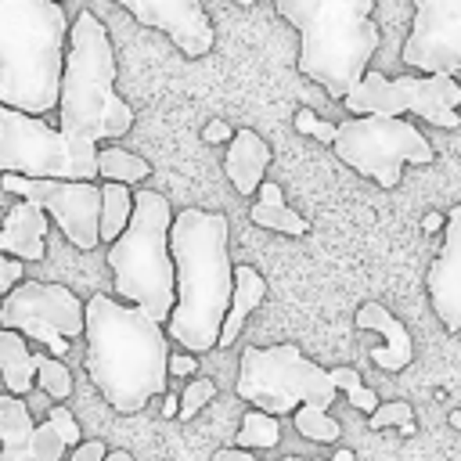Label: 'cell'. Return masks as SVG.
<instances>
[{
  "instance_id": "cell-1",
  "label": "cell",
  "mask_w": 461,
  "mask_h": 461,
  "mask_svg": "<svg viewBox=\"0 0 461 461\" xmlns=\"http://www.w3.org/2000/svg\"><path fill=\"white\" fill-rule=\"evenodd\" d=\"M230 223L223 212L180 209L169 223V256L176 281V306L166 321V339L184 353L216 349L220 324L234 292V263L227 252Z\"/></svg>"
},
{
  "instance_id": "cell-2",
  "label": "cell",
  "mask_w": 461,
  "mask_h": 461,
  "mask_svg": "<svg viewBox=\"0 0 461 461\" xmlns=\"http://www.w3.org/2000/svg\"><path fill=\"white\" fill-rule=\"evenodd\" d=\"M83 335L86 375L119 414H133L151 396H166L169 339L144 310L97 292L83 303Z\"/></svg>"
},
{
  "instance_id": "cell-3",
  "label": "cell",
  "mask_w": 461,
  "mask_h": 461,
  "mask_svg": "<svg viewBox=\"0 0 461 461\" xmlns=\"http://www.w3.org/2000/svg\"><path fill=\"white\" fill-rule=\"evenodd\" d=\"M68 11L58 0H0V104L22 115L58 108Z\"/></svg>"
},
{
  "instance_id": "cell-4",
  "label": "cell",
  "mask_w": 461,
  "mask_h": 461,
  "mask_svg": "<svg viewBox=\"0 0 461 461\" xmlns=\"http://www.w3.org/2000/svg\"><path fill=\"white\" fill-rule=\"evenodd\" d=\"M115 50L101 18L83 7L68 25L61 90H58V133L72 140H115L133 126V108L115 90Z\"/></svg>"
},
{
  "instance_id": "cell-5",
  "label": "cell",
  "mask_w": 461,
  "mask_h": 461,
  "mask_svg": "<svg viewBox=\"0 0 461 461\" xmlns=\"http://www.w3.org/2000/svg\"><path fill=\"white\" fill-rule=\"evenodd\" d=\"M375 0H277V14L299 29V72L342 101L367 72L382 36Z\"/></svg>"
},
{
  "instance_id": "cell-6",
  "label": "cell",
  "mask_w": 461,
  "mask_h": 461,
  "mask_svg": "<svg viewBox=\"0 0 461 461\" xmlns=\"http://www.w3.org/2000/svg\"><path fill=\"white\" fill-rule=\"evenodd\" d=\"M169 223H173L169 202L158 191H137L126 230L104 252L112 277H115L112 288L126 299V306L144 310L162 328L176 306Z\"/></svg>"
},
{
  "instance_id": "cell-7",
  "label": "cell",
  "mask_w": 461,
  "mask_h": 461,
  "mask_svg": "<svg viewBox=\"0 0 461 461\" xmlns=\"http://www.w3.org/2000/svg\"><path fill=\"white\" fill-rule=\"evenodd\" d=\"M234 393L245 403H256V411L281 418V414H295L303 403L328 411V403L335 400V382L321 364L303 357V349L292 342L245 346L238 360Z\"/></svg>"
},
{
  "instance_id": "cell-8",
  "label": "cell",
  "mask_w": 461,
  "mask_h": 461,
  "mask_svg": "<svg viewBox=\"0 0 461 461\" xmlns=\"http://www.w3.org/2000/svg\"><path fill=\"white\" fill-rule=\"evenodd\" d=\"M29 180H72L94 184L97 176V144L72 140L47 126L43 119L11 112L0 104V176Z\"/></svg>"
},
{
  "instance_id": "cell-9",
  "label": "cell",
  "mask_w": 461,
  "mask_h": 461,
  "mask_svg": "<svg viewBox=\"0 0 461 461\" xmlns=\"http://www.w3.org/2000/svg\"><path fill=\"white\" fill-rule=\"evenodd\" d=\"M335 155L353 166L357 173L371 176L378 187H396L403 176V166H432L436 148L429 137L407 122V119H378V115H360L346 119L335 126Z\"/></svg>"
},
{
  "instance_id": "cell-10",
  "label": "cell",
  "mask_w": 461,
  "mask_h": 461,
  "mask_svg": "<svg viewBox=\"0 0 461 461\" xmlns=\"http://www.w3.org/2000/svg\"><path fill=\"white\" fill-rule=\"evenodd\" d=\"M342 104L353 115L400 119L403 112H414L439 130L461 126V115H457L461 83L447 79V76H396V79H389L385 72L367 68L364 79L342 97Z\"/></svg>"
},
{
  "instance_id": "cell-11",
  "label": "cell",
  "mask_w": 461,
  "mask_h": 461,
  "mask_svg": "<svg viewBox=\"0 0 461 461\" xmlns=\"http://www.w3.org/2000/svg\"><path fill=\"white\" fill-rule=\"evenodd\" d=\"M0 328L18 331L47 346V357L61 360L72 349V339L83 335V303L72 288L54 281H18L0 299Z\"/></svg>"
},
{
  "instance_id": "cell-12",
  "label": "cell",
  "mask_w": 461,
  "mask_h": 461,
  "mask_svg": "<svg viewBox=\"0 0 461 461\" xmlns=\"http://www.w3.org/2000/svg\"><path fill=\"white\" fill-rule=\"evenodd\" d=\"M0 187L18 194L22 202L36 205L40 212H50L61 227V234L90 252L97 249V223H101V187L97 184H72V180H29L4 173Z\"/></svg>"
},
{
  "instance_id": "cell-13",
  "label": "cell",
  "mask_w": 461,
  "mask_h": 461,
  "mask_svg": "<svg viewBox=\"0 0 461 461\" xmlns=\"http://www.w3.org/2000/svg\"><path fill=\"white\" fill-rule=\"evenodd\" d=\"M400 61L421 76H461V0H418Z\"/></svg>"
},
{
  "instance_id": "cell-14",
  "label": "cell",
  "mask_w": 461,
  "mask_h": 461,
  "mask_svg": "<svg viewBox=\"0 0 461 461\" xmlns=\"http://www.w3.org/2000/svg\"><path fill=\"white\" fill-rule=\"evenodd\" d=\"M144 29H162L187 58H205L212 50V22L202 0H119Z\"/></svg>"
},
{
  "instance_id": "cell-15",
  "label": "cell",
  "mask_w": 461,
  "mask_h": 461,
  "mask_svg": "<svg viewBox=\"0 0 461 461\" xmlns=\"http://www.w3.org/2000/svg\"><path fill=\"white\" fill-rule=\"evenodd\" d=\"M429 303L447 331H461V205L443 216V249L425 274Z\"/></svg>"
},
{
  "instance_id": "cell-16",
  "label": "cell",
  "mask_w": 461,
  "mask_h": 461,
  "mask_svg": "<svg viewBox=\"0 0 461 461\" xmlns=\"http://www.w3.org/2000/svg\"><path fill=\"white\" fill-rule=\"evenodd\" d=\"M357 328L385 335V346H375L371 349V364H378L382 371H403L414 360V342H411L407 324L400 317H393L382 303H375V299L364 303L357 310Z\"/></svg>"
},
{
  "instance_id": "cell-17",
  "label": "cell",
  "mask_w": 461,
  "mask_h": 461,
  "mask_svg": "<svg viewBox=\"0 0 461 461\" xmlns=\"http://www.w3.org/2000/svg\"><path fill=\"white\" fill-rule=\"evenodd\" d=\"M0 252H7L11 259H32L43 263L47 256V216L29 205V202H14L0 223Z\"/></svg>"
},
{
  "instance_id": "cell-18",
  "label": "cell",
  "mask_w": 461,
  "mask_h": 461,
  "mask_svg": "<svg viewBox=\"0 0 461 461\" xmlns=\"http://www.w3.org/2000/svg\"><path fill=\"white\" fill-rule=\"evenodd\" d=\"M267 166H270V144L256 133V130H234V137H230V144H227V158H223V169H227V176H230V184L238 187V194H256L259 191V184L267 180L263 173H267Z\"/></svg>"
},
{
  "instance_id": "cell-19",
  "label": "cell",
  "mask_w": 461,
  "mask_h": 461,
  "mask_svg": "<svg viewBox=\"0 0 461 461\" xmlns=\"http://www.w3.org/2000/svg\"><path fill=\"white\" fill-rule=\"evenodd\" d=\"M263 299H267V281H263V274H259L256 267H249V263H238V267H234L230 306H227V317H223V324H220V339H216L220 349L234 346V339H238L241 328H245V317H249Z\"/></svg>"
},
{
  "instance_id": "cell-20",
  "label": "cell",
  "mask_w": 461,
  "mask_h": 461,
  "mask_svg": "<svg viewBox=\"0 0 461 461\" xmlns=\"http://www.w3.org/2000/svg\"><path fill=\"white\" fill-rule=\"evenodd\" d=\"M32 429L29 403L0 393V461H32Z\"/></svg>"
},
{
  "instance_id": "cell-21",
  "label": "cell",
  "mask_w": 461,
  "mask_h": 461,
  "mask_svg": "<svg viewBox=\"0 0 461 461\" xmlns=\"http://www.w3.org/2000/svg\"><path fill=\"white\" fill-rule=\"evenodd\" d=\"M256 198L259 202H252V209H249V220L256 227L277 230V234H292V238H303L310 230V220L285 202V194H281V187L274 180H263L259 191H256Z\"/></svg>"
},
{
  "instance_id": "cell-22",
  "label": "cell",
  "mask_w": 461,
  "mask_h": 461,
  "mask_svg": "<svg viewBox=\"0 0 461 461\" xmlns=\"http://www.w3.org/2000/svg\"><path fill=\"white\" fill-rule=\"evenodd\" d=\"M68 447H79V421L65 403H54L32 429V461H65Z\"/></svg>"
},
{
  "instance_id": "cell-23",
  "label": "cell",
  "mask_w": 461,
  "mask_h": 461,
  "mask_svg": "<svg viewBox=\"0 0 461 461\" xmlns=\"http://www.w3.org/2000/svg\"><path fill=\"white\" fill-rule=\"evenodd\" d=\"M0 378H4L7 393L18 400H25L36 385V364H32L25 339L18 331H4V328H0Z\"/></svg>"
},
{
  "instance_id": "cell-24",
  "label": "cell",
  "mask_w": 461,
  "mask_h": 461,
  "mask_svg": "<svg viewBox=\"0 0 461 461\" xmlns=\"http://www.w3.org/2000/svg\"><path fill=\"white\" fill-rule=\"evenodd\" d=\"M97 176L104 184L130 187V184L148 180L151 176V166H148V158H140V155H133V151H126L119 144H108V148H97Z\"/></svg>"
},
{
  "instance_id": "cell-25",
  "label": "cell",
  "mask_w": 461,
  "mask_h": 461,
  "mask_svg": "<svg viewBox=\"0 0 461 461\" xmlns=\"http://www.w3.org/2000/svg\"><path fill=\"white\" fill-rule=\"evenodd\" d=\"M133 212V194L122 184H101V223H97V241H115Z\"/></svg>"
},
{
  "instance_id": "cell-26",
  "label": "cell",
  "mask_w": 461,
  "mask_h": 461,
  "mask_svg": "<svg viewBox=\"0 0 461 461\" xmlns=\"http://www.w3.org/2000/svg\"><path fill=\"white\" fill-rule=\"evenodd\" d=\"M277 439H281V425H277V418H270V414H263V411H249L245 414V421H241V429H238V450H270V447H277Z\"/></svg>"
},
{
  "instance_id": "cell-27",
  "label": "cell",
  "mask_w": 461,
  "mask_h": 461,
  "mask_svg": "<svg viewBox=\"0 0 461 461\" xmlns=\"http://www.w3.org/2000/svg\"><path fill=\"white\" fill-rule=\"evenodd\" d=\"M32 364H36V385L50 396V400H68L72 396V371L61 364V360H54V357H47V353H32Z\"/></svg>"
},
{
  "instance_id": "cell-28",
  "label": "cell",
  "mask_w": 461,
  "mask_h": 461,
  "mask_svg": "<svg viewBox=\"0 0 461 461\" xmlns=\"http://www.w3.org/2000/svg\"><path fill=\"white\" fill-rule=\"evenodd\" d=\"M292 421H295V432L306 436V439H313V443H335L339 432H342L339 421H335L328 411L310 407V403H303V407L292 414Z\"/></svg>"
},
{
  "instance_id": "cell-29",
  "label": "cell",
  "mask_w": 461,
  "mask_h": 461,
  "mask_svg": "<svg viewBox=\"0 0 461 461\" xmlns=\"http://www.w3.org/2000/svg\"><path fill=\"white\" fill-rule=\"evenodd\" d=\"M328 375H331L335 389H342V393H346V403H349V407L364 411L367 418L378 411V403H382V400H378V396L360 382V371H353V367H331Z\"/></svg>"
},
{
  "instance_id": "cell-30",
  "label": "cell",
  "mask_w": 461,
  "mask_h": 461,
  "mask_svg": "<svg viewBox=\"0 0 461 461\" xmlns=\"http://www.w3.org/2000/svg\"><path fill=\"white\" fill-rule=\"evenodd\" d=\"M396 425L403 436H414L418 425H414V411L407 400H389V403H378V411L367 418V429H389Z\"/></svg>"
},
{
  "instance_id": "cell-31",
  "label": "cell",
  "mask_w": 461,
  "mask_h": 461,
  "mask_svg": "<svg viewBox=\"0 0 461 461\" xmlns=\"http://www.w3.org/2000/svg\"><path fill=\"white\" fill-rule=\"evenodd\" d=\"M212 396H216V385H212L209 378H194V382H187V389L180 393V411H176V418H180V421L194 418Z\"/></svg>"
},
{
  "instance_id": "cell-32",
  "label": "cell",
  "mask_w": 461,
  "mask_h": 461,
  "mask_svg": "<svg viewBox=\"0 0 461 461\" xmlns=\"http://www.w3.org/2000/svg\"><path fill=\"white\" fill-rule=\"evenodd\" d=\"M295 130L306 133V137H317L321 144H335V122L317 119L310 108H299V112H295Z\"/></svg>"
},
{
  "instance_id": "cell-33",
  "label": "cell",
  "mask_w": 461,
  "mask_h": 461,
  "mask_svg": "<svg viewBox=\"0 0 461 461\" xmlns=\"http://www.w3.org/2000/svg\"><path fill=\"white\" fill-rule=\"evenodd\" d=\"M18 281H22V263H18V259H4V256H0V299H4Z\"/></svg>"
},
{
  "instance_id": "cell-34",
  "label": "cell",
  "mask_w": 461,
  "mask_h": 461,
  "mask_svg": "<svg viewBox=\"0 0 461 461\" xmlns=\"http://www.w3.org/2000/svg\"><path fill=\"white\" fill-rule=\"evenodd\" d=\"M104 454H108V447L101 439H86V443L72 447V461H104Z\"/></svg>"
},
{
  "instance_id": "cell-35",
  "label": "cell",
  "mask_w": 461,
  "mask_h": 461,
  "mask_svg": "<svg viewBox=\"0 0 461 461\" xmlns=\"http://www.w3.org/2000/svg\"><path fill=\"white\" fill-rule=\"evenodd\" d=\"M230 137H234V130H230L227 122H220V119H212V122L202 130V140H205V144H230Z\"/></svg>"
},
{
  "instance_id": "cell-36",
  "label": "cell",
  "mask_w": 461,
  "mask_h": 461,
  "mask_svg": "<svg viewBox=\"0 0 461 461\" xmlns=\"http://www.w3.org/2000/svg\"><path fill=\"white\" fill-rule=\"evenodd\" d=\"M194 371H198V360L191 353H169L166 375H194Z\"/></svg>"
},
{
  "instance_id": "cell-37",
  "label": "cell",
  "mask_w": 461,
  "mask_h": 461,
  "mask_svg": "<svg viewBox=\"0 0 461 461\" xmlns=\"http://www.w3.org/2000/svg\"><path fill=\"white\" fill-rule=\"evenodd\" d=\"M212 461H256L249 450H238V447H223V450H216V457Z\"/></svg>"
},
{
  "instance_id": "cell-38",
  "label": "cell",
  "mask_w": 461,
  "mask_h": 461,
  "mask_svg": "<svg viewBox=\"0 0 461 461\" xmlns=\"http://www.w3.org/2000/svg\"><path fill=\"white\" fill-rule=\"evenodd\" d=\"M176 411H180V396L166 393V396H162V414H166V418H176Z\"/></svg>"
},
{
  "instance_id": "cell-39",
  "label": "cell",
  "mask_w": 461,
  "mask_h": 461,
  "mask_svg": "<svg viewBox=\"0 0 461 461\" xmlns=\"http://www.w3.org/2000/svg\"><path fill=\"white\" fill-rule=\"evenodd\" d=\"M421 227H425V230H439V227H443V212H429V216L421 220Z\"/></svg>"
},
{
  "instance_id": "cell-40",
  "label": "cell",
  "mask_w": 461,
  "mask_h": 461,
  "mask_svg": "<svg viewBox=\"0 0 461 461\" xmlns=\"http://www.w3.org/2000/svg\"><path fill=\"white\" fill-rule=\"evenodd\" d=\"M104 461H133V454L130 450H108Z\"/></svg>"
},
{
  "instance_id": "cell-41",
  "label": "cell",
  "mask_w": 461,
  "mask_h": 461,
  "mask_svg": "<svg viewBox=\"0 0 461 461\" xmlns=\"http://www.w3.org/2000/svg\"><path fill=\"white\" fill-rule=\"evenodd\" d=\"M450 425H454V429H461V411H450Z\"/></svg>"
},
{
  "instance_id": "cell-42",
  "label": "cell",
  "mask_w": 461,
  "mask_h": 461,
  "mask_svg": "<svg viewBox=\"0 0 461 461\" xmlns=\"http://www.w3.org/2000/svg\"><path fill=\"white\" fill-rule=\"evenodd\" d=\"M331 461H353V454H349V450H339V454H335Z\"/></svg>"
},
{
  "instance_id": "cell-43",
  "label": "cell",
  "mask_w": 461,
  "mask_h": 461,
  "mask_svg": "<svg viewBox=\"0 0 461 461\" xmlns=\"http://www.w3.org/2000/svg\"><path fill=\"white\" fill-rule=\"evenodd\" d=\"M281 461H321V457H281Z\"/></svg>"
}]
</instances>
